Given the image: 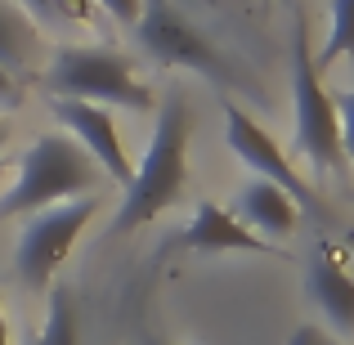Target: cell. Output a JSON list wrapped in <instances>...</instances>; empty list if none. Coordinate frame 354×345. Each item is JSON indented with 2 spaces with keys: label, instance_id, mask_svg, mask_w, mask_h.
Instances as JSON below:
<instances>
[{
  "label": "cell",
  "instance_id": "obj_1",
  "mask_svg": "<svg viewBox=\"0 0 354 345\" xmlns=\"http://www.w3.org/2000/svg\"><path fill=\"white\" fill-rule=\"evenodd\" d=\"M189 130H193V108L184 90H171L157 108V126L148 139V153L139 171H130L121 189V207L113 216V233H135L153 225L162 211H171L184 198L189 184Z\"/></svg>",
  "mask_w": 354,
  "mask_h": 345
},
{
  "label": "cell",
  "instance_id": "obj_2",
  "mask_svg": "<svg viewBox=\"0 0 354 345\" xmlns=\"http://www.w3.org/2000/svg\"><path fill=\"white\" fill-rule=\"evenodd\" d=\"M104 184V171L63 135H41L18 162V175L0 193V220L5 216H32V211L59 207L72 198H95Z\"/></svg>",
  "mask_w": 354,
  "mask_h": 345
},
{
  "label": "cell",
  "instance_id": "obj_3",
  "mask_svg": "<svg viewBox=\"0 0 354 345\" xmlns=\"http://www.w3.org/2000/svg\"><path fill=\"white\" fill-rule=\"evenodd\" d=\"M41 86L63 99H86L99 108H130V113H148L153 108V90L139 77L135 59L121 50L104 45H63L41 72Z\"/></svg>",
  "mask_w": 354,
  "mask_h": 345
},
{
  "label": "cell",
  "instance_id": "obj_4",
  "mask_svg": "<svg viewBox=\"0 0 354 345\" xmlns=\"http://www.w3.org/2000/svg\"><path fill=\"white\" fill-rule=\"evenodd\" d=\"M292 108H296V153L319 175H337L346 166L337 130V99L323 90V72L314 63L305 14H296L292 23Z\"/></svg>",
  "mask_w": 354,
  "mask_h": 345
},
{
  "label": "cell",
  "instance_id": "obj_5",
  "mask_svg": "<svg viewBox=\"0 0 354 345\" xmlns=\"http://www.w3.org/2000/svg\"><path fill=\"white\" fill-rule=\"evenodd\" d=\"M99 198H72L59 202V207H45L23 216V229H18L14 242V274L27 292H50L54 274L63 269L68 251L77 247L81 229L95 220Z\"/></svg>",
  "mask_w": 354,
  "mask_h": 345
},
{
  "label": "cell",
  "instance_id": "obj_6",
  "mask_svg": "<svg viewBox=\"0 0 354 345\" xmlns=\"http://www.w3.org/2000/svg\"><path fill=\"white\" fill-rule=\"evenodd\" d=\"M135 36L162 68L198 72V77L216 81V86H238V68L225 59V50H220L207 32H198L180 9H171L166 0H144Z\"/></svg>",
  "mask_w": 354,
  "mask_h": 345
},
{
  "label": "cell",
  "instance_id": "obj_7",
  "mask_svg": "<svg viewBox=\"0 0 354 345\" xmlns=\"http://www.w3.org/2000/svg\"><path fill=\"white\" fill-rule=\"evenodd\" d=\"M225 139H229V148H234V157L242 166H251L260 180L278 184V189H283L301 211H319V216H323V198L301 180V175H296V166L287 162V153L278 148V139L269 135L251 113H242L238 104H225Z\"/></svg>",
  "mask_w": 354,
  "mask_h": 345
},
{
  "label": "cell",
  "instance_id": "obj_8",
  "mask_svg": "<svg viewBox=\"0 0 354 345\" xmlns=\"http://www.w3.org/2000/svg\"><path fill=\"white\" fill-rule=\"evenodd\" d=\"M50 113L72 130V144L90 157V162L104 171V180H113L126 189L130 180V157H126V144H121V130H117V117L99 104H86V99H63V95H50Z\"/></svg>",
  "mask_w": 354,
  "mask_h": 345
},
{
  "label": "cell",
  "instance_id": "obj_9",
  "mask_svg": "<svg viewBox=\"0 0 354 345\" xmlns=\"http://www.w3.org/2000/svg\"><path fill=\"white\" fill-rule=\"evenodd\" d=\"M229 211H234V216H238L251 233H256V238L274 242V247H278V238H292V233L301 229V207H296V202L287 198L278 184L260 180V175L234 193Z\"/></svg>",
  "mask_w": 354,
  "mask_h": 345
},
{
  "label": "cell",
  "instance_id": "obj_10",
  "mask_svg": "<svg viewBox=\"0 0 354 345\" xmlns=\"http://www.w3.org/2000/svg\"><path fill=\"white\" fill-rule=\"evenodd\" d=\"M305 292L323 310V319L337 332H354V278L341 265V251L332 242H319L305 269Z\"/></svg>",
  "mask_w": 354,
  "mask_h": 345
},
{
  "label": "cell",
  "instance_id": "obj_11",
  "mask_svg": "<svg viewBox=\"0 0 354 345\" xmlns=\"http://www.w3.org/2000/svg\"><path fill=\"white\" fill-rule=\"evenodd\" d=\"M184 247L193 251H251V256H274V242L256 238L242 220L234 216L229 207H220V202H198V211H193L189 229H184ZM283 256V251H278Z\"/></svg>",
  "mask_w": 354,
  "mask_h": 345
},
{
  "label": "cell",
  "instance_id": "obj_12",
  "mask_svg": "<svg viewBox=\"0 0 354 345\" xmlns=\"http://www.w3.org/2000/svg\"><path fill=\"white\" fill-rule=\"evenodd\" d=\"M36 50H41L36 23L14 0H0V68H5L9 77H18V72H27L36 63Z\"/></svg>",
  "mask_w": 354,
  "mask_h": 345
},
{
  "label": "cell",
  "instance_id": "obj_13",
  "mask_svg": "<svg viewBox=\"0 0 354 345\" xmlns=\"http://www.w3.org/2000/svg\"><path fill=\"white\" fill-rule=\"evenodd\" d=\"M341 59L354 63V0H332V9H328V41H323V50L314 54L319 72H328L332 63H341Z\"/></svg>",
  "mask_w": 354,
  "mask_h": 345
},
{
  "label": "cell",
  "instance_id": "obj_14",
  "mask_svg": "<svg viewBox=\"0 0 354 345\" xmlns=\"http://www.w3.org/2000/svg\"><path fill=\"white\" fill-rule=\"evenodd\" d=\"M23 345H81V337H77V301H72V292H54L50 296V310H45L41 332H32Z\"/></svg>",
  "mask_w": 354,
  "mask_h": 345
},
{
  "label": "cell",
  "instance_id": "obj_15",
  "mask_svg": "<svg viewBox=\"0 0 354 345\" xmlns=\"http://www.w3.org/2000/svg\"><path fill=\"white\" fill-rule=\"evenodd\" d=\"M32 23H63V18H81L86 14V0H18Z\"/></svg>",
  "mask_w": 354,
  "mask_h": 345
},
{
  "label": "cell",
  "instance_id": "obj_16",
  "mask_svg": "<svg viewBox=\"0 0 354 345\" xmlns=\"http://www.w3.org/2000/svg\"><path fill=\"white\" fill-rule=\"evenodd\" d=\"M337 130H341V153L354 162V86L337 99Z\"/></svg>",
  "mask_w": 354,
  "mask_h": 345
},
{
  "label": "cell",
  "instance_id": "obj_17",
  "mask_svg": "<svg viewBox=\"0 0 354 345\" xmlns=\"http://www.w3.org/2000/svg\"><path fill=\"white\" fill-rule=\"evenodd\" d=\"M90 5H99L108 18H117V23H126V27H135L139 14H144V0H90Z\"/></svg>",
  "mask_w": 354,
  "mask_h": 345
},
{
  "label": "cell",
  "instance_id": "obj_18",
  "mask_svg": "<svg viewBox=\"0 0 354 345\" xmlns=\"http://www.w3.org/2000/svg\"><path fill=\"white\" fill-rule=\"evenodd\" d=\"M287 345H350V341H337L328 328H314V323H301V328L292 332V341Z\"/></svg>",
  "mask_w": 354,
  "mask_h": 345
},
{
  "label": "cell",
  "instance_id": "obj_19",
  "mask_svg": "<svg viewBox=\"0 0 354 345\" xmlns=\"http://www.w3.org/2000/svg\"><path fill=\"white\" fill-rule=\"evenodd\" d=\"M14 104H23V81L0 68V108H14Z\"/></svg>",
  "mask_w": 354,
  "mask_h": 345
},
{
  "label": "cell",
  "instance_id": "obj_20",
  "mask_svg": "<svg viewBox=\"0 0 354 345\" xmlns=\"http://www.w3.org/2000/svg\"><path fill=\"white\" fill-rule=\"evenodd\" d=\"M135 345H166V341H162V337H153V332H139V341H135Z\"/></svg>",
  "mask_w": 354,
  "mask_h": 345
},
{
  "label": "cell",
  "instance_id": "obj_21",
  "mask_svg": "<svg viewBox=\"0 0 354 345\" xmlns=\"http://www.w3.org/2000/svg\"><path fill=\"white\" fill-rule=\"evenodd\" d=\"M0 345H9V323H5V305H0Z\"/></svg>",
  "mask_w": 354,
  "mask_h": 345
},
{
  "label": "cell",
  "instance_id": "obj_22",
  "mask_svg": "<svg viewBox=\"0 0 354 345\" xmlns=\"http://www.w3.org/2000/svg\"><path fill=\"white\" fill-rule=\"evenodd\" d=\"M5 135H9V126H5V117H0V144H5Z\"/></svg>",
  "mask_w": 354,
  "mask_h": 345
}]
</instances>
